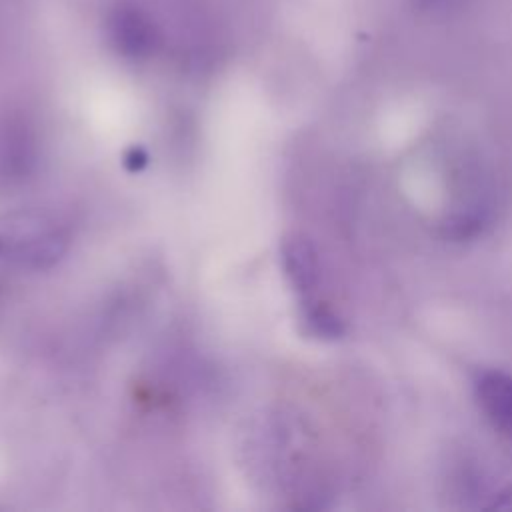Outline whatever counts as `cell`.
<instances>
[{"label":"cell","instance_id":"7a4b0ae2","mask_svg":"<svg viewBox=\"0 0 512 512\" xmlns=\"http://www.w3.org/2000/svg\"><path fill=\"white\" fill-rule=\"evenodd\" d=\"M476 398L494 428L512 438V376L498 370L482 372L476 380Z\"/></svg>","mask_w":512,"mask_h":512},{"label":"cell","instance_id":"277c9868","mask_svg":"<svg viewBox=\"0 0 512 512\" xmlns=\"http://www.w3.org/2000/svg\"><path fill=\"white\" fill-rule=\"evenodd\" d=\"M36 144L34 138L26 132H10L2 138V156L0 160L6 166L8 174H26L34 164Z\"/></svg>","mask_w":512,"mask_h":512},{"label":"cell","instance_id":"5b68a950","mask_svg":"<svg viewBox=\"0 0 512 512\" xmlns=\"http://www.w3.org/2000/svg\"><path fill=\"white\" fill-rule=\"evenodd\" d=\"M304 322L308 324L310 332L318 338H340L344 328L340 318L322 304H308L304 310Z\"/></svg>","mask_w":512,"mask_h":512},{"label":"cell","instance_id":"6da1fadb","mask_svg":"<svg viewBox=\"0 0 512 512\" xmlns=\"http://www.w3.org/2000/svg\"><path fill=\"white\" fill-rule=\"evenodd\" d=\"M66 226L36 208H18L0 216V262L30 272L56 266L68 252Z\"/></svg>","mask_w":512,"mask_h":512},{"label":"cell","instance_id":"3957f363","mask_svg":"<svg viewBox=\"0 0 512 512\" xmlns=\"http://www.w3.org/2000/svg\"><path fill=\"white\" fill-rule=\"evenodd\" d=\"M282 268L296 292L310 294L316 288L320 266L316 250L306 238L292 236L282 244Z\"/></svg>","mask_w":512,"mask_h":512}]
</instances>
